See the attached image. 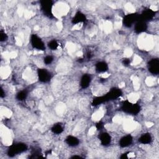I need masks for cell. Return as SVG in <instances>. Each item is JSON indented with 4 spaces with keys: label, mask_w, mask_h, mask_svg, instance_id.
<instances>
[{
    "label": "cell",
    "mask_w": 159,
    "mask_h": 159,
    "mask_svg": "<svg viewBox=\"0 0 159 159\" xmlns=\"http://www.w3.org/2000/svg\"><path fill=\"white\" fill-rule=\"evenodd\" d=\"M27 146L24 144H16L11 145L8 150V154L10 157H14L15 155L22 153L26 150Z\"/></svg>",
    "instance_id": "1"
},
{
    "label": "cell",
    "mask_w": 159,
    "mask_h": 159,
    "mask_svg": "<svg viewBox=\"0 0 159 159\" xmlns=\"http://www.w3.org/2000/svg\"><path fill=\"white\" fill-rule=\"evenodd\" d=\"M123 110L126 113L132 114L134 115L139 113L141 107L137 104H132L129 101H125L123 106Z\"/></svg>",
    "instance_id": "2"
},
{
    "label": "cell",
    "mask_w": 159,
    "mask_h": 159,
    "mask_svg": "<svg viewBox=\"0 0 159 159\" xmlns=\"http://www.w3.org/2000/svg\"><path fill=\"white\" fill-rule=\"evenodd\" d=\"M31 44L33 47L37 50H44L45 49V46H44V42L41 39V38L36 34H33L31 36Z\"/></svg>",
    "instance_id": "3"
},
{
    "label": "cell",
    "mask_w": 159,
    "mask_h": 159,
    "mask_svg": "<svg viewBox=\"0 0 159 159\" xmlns=\"http://www.w3.org/2000/svg\"><path fill=\"white\" fill-rule=\"evenodd\" d=\"M38 77L41 82L46 83L50 80L52 78V74L46 69H39L38 70Z\"/></svg>",
    "instance_id": "4"
},
{
    "label": "cell",
    "mask_w": 159,
    "mask_h": 159,
    "mask_svg": "<svg viewBox=\"0 0 159 159\" xmlns=\"http://www.w3.org/2000/svg\"><path fill=\"white\" fill-rule=\"evenodd\" d=\"M139 18V15L137 14H131L124 17L123 24L126 27H131Z\"/></svg>",
    "instance_id": "5"
},
{
    "label": "cell",
    "mask_w": 159,
    "mask_h": 159,
    "mask_svg": "<svg viewBox=\"0 0 159 159\" xmlns=\"http://www.w3.org/2000/svg\"><path fill=\"white\" fill-rule=\"evenodd\" d=\"M149 70L152 74L157 75L159 73V60L158 59H152L149 62Z\"/></svg>",
    "instance_id": "6"
},
{
    "label": "cell",
    "mask_w": 159,
    "mask_h": 159,
    "mask_svg": "<svg viewBox=\"0 0 159 159\" xmlns=\"http://www.w3.org/2000/svg\"><path fill=\"white\" fill-rule=\"evenodd\" d=\"M42 9L46 15H52V2L51 1H43L41 2Z\"/></svg>",
    "instance_id": "7"
},
{
    "label": "cell",
    "mask_w": 159,
    "mask_h": 159,
    "mask_svg": "<svg viewBox=\"0 0 159 159\" xmlns=\"http://www.w3.org/2000/svg\"><path fill=\"white\" fill-rule=\"evenodd\" d=\"M121 94H122L121 91L119 90V89L114 88L106 95L105 97L107 100L116 99L119 97L121 95Z\"/></svg>",
    "instance_id": "8"
},
{
    "label": "cell",
    "mask_w": 159,
    "mask_h": 159,
    "mask_svg": "<svg viewBox=\"0 0 159 159\" xmlns=\"http://www.w3.org/2000/svg\"><path fill=\"white\" fill-rule=\"evenodd\" d=\"M147 29V25L142 20H139L135 26V30L137 33H141Z\"/></svg>",
    "instance_id": "9"
},
{
    "label": "cell",
    "mask_w": 159,
    "mask_h": 159,
    "mask_svg": "<svg viewBox=\"0 0 159 159\" xmlns=\"http://www.w3.org/2000/svg\"><path fill=\"white\" fill-rule=\"evenodd\" d=\"M132 142V137L131 136H126L120 140L119 145L121 147H126L130 145Z\"/></svg>",
    "instance_id": "10"
},
{
    "label": "cell",
    "mask_w": 159,
    "mask_h": 159,
    "mask_svg": "<svg viewBox=\"0 0 159 159\" xmlns=\"http://www.w3.org/2000/svg\"><path fill=\"white\" fill-rule=\"evenodd\" d=\"M99 139L101 141V144H103V145H107L111 143V138L110 134H108L107 133L104 132L102 133L99 136Z\"/></svg>",
    "instance_id": "11"
},
{
    "label": "cell",
    "mask_w": 159,
    "mask_h": 159,
    "mask_svg": "<svg viewBox=\"0 0 159 159\" xmlns=\"http://www.w3.org/2000/svg\"><path fill=\"white\" fill-rule=\"evenodd\" d=\"M85 20H86V17L85 15L81 13V12H78L73 18L72 23L73 24H78L85 21Z\"/></svg>",
    "instance_id": "12"
},
{
    "label": "cell",
    "mask_w": 159,
    "mask_h": 159,
    "mask_svg": "<svg viewBox=\"0 0 159 159\" xmlns=\"http://www.w3.org/2000/svg\"><path fill=\"white\" fill-rule=\"evenodd\" d=\"M154 12L152 9H148L144 11L141 15V20L145 21L149 20H151L154 16Z\"/></svg>",
    "instance_id": "13"
},
{
    "label": "cell",
    "mask_w": 159,
    "mask_h": 159,
    "mask_svg": "<svg viewBox=\"0 0 159 159\" xmlns=\"http://www.w3.org/2000/svg\"><path fill=\"white\" fill-rule=\"evenodd\" d=\"M91 82V77L88 75H84L81 79V86L83 88H87Z\"/></svg>",
    "instance_id": "14"
},
{
    "label": "cell",
    "mask_w": 159,
    "mask_h": 159,
    "mask_svg": "<svg viewBox=\"0 0 159 159\" xmlns=\"http://www.w3.org/2000/svg\"><path fill=\"white\" fill-rule=\"evenodd\" d=\"M66 142L67 144L72 147H74V146H77L79 144V140L74 136H68L66 139Z\"/></svg>",
    "instance_id": "15"
},
{
    "label": "cell",
    "mask_w": 159,
    "mask_h": 159,
    "mask_svg": "<svg viewBox=\"0 0 159 159\" xmlns=\"http://www.w3.org/2000/svg\"><path fill=\"white\" fill-rule=\"evenodd\" d=\"M108 66L107 63L104 62H101L98 63L96 65V70L98 72L101 73V72H105L107 70Z\"/></svg>",
    "instance_id": "16"
},
{
    "label": "cell",
    "mask_w": 159,
    "mask_h": 159,
    "mask_svg": "<svg viewBox=\"0 0 159 159\" xmlns=\"http://www.w3.org/2000/svg\"><path fill=\"white\" fill-rule=\"evenodd\" d=\"M152 141V137L150 134H144L139 138V141L143 144H149Z\"/></svg>",
    "instance_id": "17"
},
{
    "label": "cell",
    "mask_w": 159,
    "mask_h": 159,
    "mask_svg": "<svg viewBox=\"0 0 159 159\" xmlns=\"http://www.w3.org/2000/svg\"><path fill=\"white\" fill-rule=\"evenodd\" d=\"M63 131V127L62 126L61 124H57L53 126V128H52V131L54 134H59L62 133Z\"/></svg>",
    "instance_id": "18"
},
{
    "label": "cell",
    "mask_w": 159,
    "mask_h": 159,
    "mask_svg": "<svg viewBox=\"0 0 159 159\" xmlns=\"http://www.w3.org/2000/svg\"><path fill=\"white\" fill-rule=\"evenodd\" d=\"M107 101L106 98L105 97H98L97 98H95L94 99L93 101V105H95V106H97V105H98L99 104H101V103H104L105 101Z\"/></svg>",
    "instance_id": "19"
},
{
    "label": "cell",
    "mask_w": 159,
    "mask_h": 159,
    "mask_svg": "<svg viewBox=\"0 0 159 159\" xmlns=\"http://www.w3.org/2000/svg\"><path fill=\"white\" fill-rule=\"evenodd\" d=\"M28 96V93L26 91H21L20 93H18L17 94V99L18 100L23 101Z\"/></svg>",
    "instance_id": "20"
},
{
    "label": "cell",
    "mask_w": 159,
    "mask_h": 159,
    "mask_svg": "<svg viewBox=\"0 0 159 159\" xmlns=\"http://www.w3.org/2000/svg\"><path fill=\"white\" fill-rule=\"evenodd\" d=\"M48 46H49V47L50 49L55 50V49H57V48H58V47H59V44L57 43V42L55 41H52L50 42L49 43Z\"/></svg>",
    "instance_id": "21"
},
{
    "label": "cell",
    "mask_w": 159,
    "mask_h": 159,
    "mask_svg": "<svg viewBox=\"0 0 159 159\" xmlns=\"http://www.w3.org/2000/svg\"><path fill=\"white\" fill-rule=\"evenodd\" d=\"M52 61H53V57L52 56H47L46 58L44 59V63L47 65L51 63Z\"/></svg>",
    "instance_id": "22"
},
{
    "label": "cell",
    "mask_w": 159,
    "mask_h": 159,
    "mask_svg": "<svg viewBox=\"0 0 159 159\" xmlns=\"http://www.w3.org/2000/svg\"><path fill=\"white\" fill-rule=\"evenodd\" d=\"M8 36L6 35L4 33H3V31H1V33H0V41L1 42L5 41L6 39H7Z\"/></svg>",
    "instance_id": "23"
},
{
    "label": "cell",
    "mask_w": 159,
    "mask_h": 159,
    "mask_svg": "<svg viewBox=\"0 0 159 159\" xmlns=\"http://www.w3.org/2000/svg\"><path fill=\"white\" fill-rule=\"evenodd\" d=\"M123 63L124 65L128 66L129 65V63H130V60L129 59H124Z\"/></svg>",
    "instance_id": "24"
},
{
    "label": "cell",
    "mask_w": 159,
    "mask_h": 159,
    "mask_svg": "<svg viewBox=\"0 0 159 159\" xmlns=\"http://www.w3.org/2000/svg\"><path fill=\"white\" fill-rule=\"evenodd\" d=\"M0 93H0V97H1V98H3L5 96V93H4L2 88H0Z\"/></svg>",
    "instance_id": "25"
},
{
    "label": "cell",
    "mask_w": 159,
    "mask_h": 159,
    "mask_svg": "<svg viewBox=\"0 0 159 159\" xmlns=\"http://www.w3.org/2000/svg\"><path fill=\"white\" fill-rule=\"evenodd\" d=\"M97 128H98V129H100L101 128H102V124H101V123H99L97 124Z\"/></svg>",
    "instance_id": "26"
},
{
    "label": "cell",
    "mask_w": 159,
    "mask_h": 159,
    "mask_svg": "<svg viewBox=\"0 0 159 159\" xmlns=\"http://www.w3.org/2000/svg\"><path fill=\"white\" fill-rule=\"evenodd\" d=\"M121 158H128V155H127L126 154H123L121 157Z\"/></svg>",
    "instance_id": "27"
}]
</instances>
